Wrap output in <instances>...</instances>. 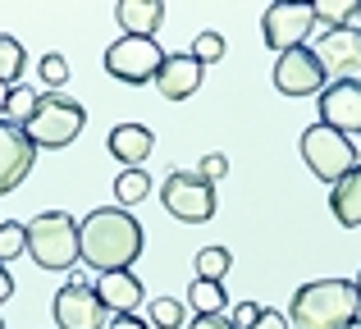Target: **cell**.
<instances>
[{
  "label": "cell",
  "instance_id": "cell-37",
  "mask_svg": "<svg viewBox=\"0 0 361 329\" xmlns=\"http://www.w3.org/2000/svg\"><path fill=\"white\" fill-rule=\"evenodd\" d=\"M348 329H361V316H357V321H353V325H348Z\"/></svg>",
  "mask_w": 361,
  "mask_h": 329
},
{
  "label": "cell",
  "instance_id": "cell-34",
  "mask_svg": "<svg viewBox=\"0 0 361 329\" xmlns=\"http://www.w3.org/2000/svg\"><path fill=\"white\" fill-rule=\"evenodd\" d=\"M9 297H14V279H9V270L0 266V306H5Z\"/></svg>",
  "mask_w": 361,
  "mask_h": 329
},
{
  "label": "cell",
  "instance_id": "cell-12",
  "mask_svg": "<svg viewBox=\"0 0 361 329\" xmlns=\"http://www.w3.org/2000/svg\"><path fill=\"white\" fill-rule=\"evenodd\" d=\"M320 124L343 133V137H361V78L329 82L320 92Z\"/></svg>",
  "mask_w": 361,
  "mask_h": 329
},
{
  "label": "cell",
  "instance_id": "cell-31",
  "mask_svg": "<svg viewBox=\"0 0 361 329\" xmlns=\"http://www.w3.org/2000/svg\"><path fill=\"white\" fill-rule=\"evenodd\" d=\"M188 329H233V321H229V316H197Z\"/></svg>",
  "mask_w": 361,
  "mask_h": 329
},
{
  "label": "cell",
  "instance_id": "cell-9",
  "mask_svg": "<svg viewBox=\"0 0 361 329\" xmlns=\"http://www.w3.org/2000/svg\"><path fill=\"white\" fill-rule=\"evenodd\" d=\"M110 321H115V316L106 311L97 288L82 284V279H69V284L55 293V325L60 329H106Z\"/></svg>",
  "mask_w": 361,
  "mask_h": 329
},
{
  "label": "cell",
  "instance_id": "cell-33",
  "mask_svg": "<svg viewBox=\"0 0 361 329\" xmlns=\"http://www.w3.org/2000/svg\"><path fill=\"white\" fill-rule=\"evenodd\" d=\"M110 329H151V325L137 321V316H115V321H110Z\"/></svg>",
  "mask_w": 361,
  "mask_h": 329
},
{
  "label": "cell",
  "instance_id": "cell-3",
  "mask_svg": "<svg viewBox=\"0 0 361 329\" xmlns=\"http://www.w3.org/2000/svg\"><path fill=\"white\" fill-rule=\"evenodd\" d=\"M27 252L42 270H73L82 261L78 220L64 211H42L37 220H27Z\"/></svg>",
  "mask_w": 361,
  "mask_h": 329
},
{
  "label": "cell",
  "instance_id": "cell-11",
  "mask_svg": "<svg viewBox=\"0 0 361 329\" xmlns=\"http://www.w3.org/2000/svg\"><path fill=\"white\" fill-rule=\"evenodd\" d=\"M274 87L283 97H320L325 92V69L311 55V46H293L274 60Z\"/></svg>",
  "mask_w": 361,
  "mask_h": 329
},
{
  "label": "cell",
  "instance_id": "cell-5",
  "mask_svg": "<svg viewBox=\"0 0 361 329\" xmlns=\"http://www.w3.org/2000/svg\"><path fill=\"white\" fill-rule=\"evenodd\" d=\"M302 161H307V169L320 178V183H329V187L361 165L353 137L334 133V128H325V124H311L307 133H302Z\"/></svg>",
  "mask_w": 361,
  "mask_h": 329
},
{
  "label": "cell",
  "instance_id": "cell-25",
  "mask_svg": "<svg viewBox=\"0 0 361 329\" xmlns=\"http://www.w3.org/2000/svg\"><path fill=\"white\" fill-rule=\"evenodd\" d=\"M229 266H233V256L224 247H202V252H197V279H215V284H224Z\"/></svg>",
  "mask_w": 361,
  "mask_h": 329
},
{
  "label": "cell",
  "instance_id": "cell-10",
  "mask_svg": "<svg viewBox=\"0 0 361 329\" xmlns=\"http://www.w3.org/2000/svg\"><path fill=\"white\" fill-rule=\"evenodd\" d=\"M311 27H316V5H298V0H279V5H270L265 18H261L265 46H274L279 55L307 42Z\"/></svg>",
  "mask_w": 361,
  "mask_h": 329
},
{
  "label": "cell",
  "instance_id": "cell-21",
  "mask_svg": "<svg viewBox=\"0 0 361 329\" xmlns=\"http://www.w3.org/2000/svg\"><path fill=\"white\" fill-rule=\"evenodd\" d=\"M23 64H27L23 42H18V37H9V32H0V82H5V87H18Z\"/></svg>",
  "mask_w": 361,
  "mask_h": 329
},
{
  "label": "cell",
  "instance_id": "cell-23",
  "mask_svg": "<svg viewBox=\"0 0 361 329\" xmlns=\"http://www.w3.org/2000/svg\"><path fill=\"white\" fill-rule=\"evenodd\" d=\"M361 0H320L316 5V23L320 27H353Z\"/></svg>",
  "mask_w": 361,
  "mask_h": 329
},
{
  "label": "cell",
  "instance_id": "cell-2",
  "mask_svg": "<svg viewBox=\"0 0 361 329\" xmlns=\"http://www.w3.org/2000/svg\"><path fill=\"white\" fill-rule=\"evenodd\" d=\"M357 316H361V302H357L353 279H316V284H302L293 293L288 325L293 329H348Z\"/></svg>",
  "mask_w": 361,
  "mask_h": 329
},
{
  "label": "cell",
  "instance_id": "cell-6",
  "mask_svg": "<svg viewBox=\"0 0 361 329\" xmlns=\"http://www.w3.org/2000/svg\"><path fill=\"white\" fill-rule=\"evenodd\" d=\"M160 201H165V211L174 220L206 224L215 215V206H220V197H215V183H206L197 169H169V178L160 183Z\"/></svg>",
  "mask_w": 361,
  "mask_h": 329
},
{
  "label": "cell",
  "instance_id": "cell-36",
  "mask_svg": "<svg viewBox=\"0 0 361 329\" xmlns=\"http://www.w3.org/2000/svg\"><path fill=\"white\" fill-rule=\"evenodd\" d=\"M353 288H357V302H361V275H357V279H353Z\"/></svg>",
  "mask_w": 361,
  "mask_h": 329
},
{
  "label": "cell",
  "instance_id": "cell-38",
  "mask_svg": "<svg viewBox=\"0 0 361 329\" xmlns=\"http://www.w3.org/2000/svg\"><path fill=\"white\" fill-rule=\"evenodd\" d=\"M0 329H5V321H0Z\"/></svg>",
  "mask_w": 361,
  "mask_h": 329
},
{
  "label": "cell",
  "instance_id": "cell-24",
  "mask_svg": "<svg viewBox=\"0 0 361 329\" xmlns=\"http://www.w3.org/2000/svg\"><path fill=\"white\" fill-rule=\"evenodd\" d=\"M147 325L178 329V325H183V302H178V297H151V302H147Z\"/></svg>",
  "mask_w": 361,
  "mask_h": 329
},
{
  "label": "cell",
  "instance_id": "cell-8",
  "mask_svg": "<svg viewBox=\"0 0 361 329\" xmlns=\"http://www.w3.org/2000/svg\"><path fill=\"white\" fill-rule=\"evenodd\" d=\"M311 55L320 60L325 78L353 82L357 73H361V27H320Z\"/></svg>",
  "mask_w": 361,
  "mask_h": 329
},
{
  "label": "cell",
  "instance_id": "cell-30",
  "mask_svg": "<svg viewBox=\"0 0 361 329\" xmlns=\"http://www.w3.org/2000/svg\"><path fill=\"white\" fill-rule=\"evenodd\" d=\"M229 321H233V329H256V321H261V306H256V302H238Z\"/></svg>",
  "mask_w": 361,
  "mask_h": 329
},
{
  "label": "cell",
  "instance_id": "cell-4",
  "mask_svg": "<svg viewBox=\"0 0 361 329\" xmlns=\"http://www.w3.org/2000/svg\"><path fill=\"white\" fill-rule=\"evenodd\" d=\"M82 124H87V110H82L78 101L60 97V92H46V97L37 101V115L27 119L23 133L37 151H60V147H69L73 137L82 133Z\"/></svg>",
  "mask_w": 361,
  "mask_h": 329
},
{
  "label": "cell",
  "instance_id": "cell-18",
  "mask_svg": "<svg viewBox=\"0 0 361 329\" xmlns=\"http://www.w3.org/2000/svg\"><path fill=\"white\" fill-rule=\"evenodd\" d=\"M329 211L343 229H361V165L329 187Z\"/></svg>",
  "mask_w": 361,
  "mask_h": 329
},
{
  "label": "cell",
  "instance_id": "cell-27",
  "mask_svg": "<svg viewBox=\"0 0 361 329\" xmlns=\"http://www.w3.org/2000/svg\"><path fill=\"white\" fill-rule=\"evenodd\" d=\"M192 60L202 64H220L224 60V37L220 32H197V42H192Z\"/></svg>",
  "mask_w": 361,
  "mask_h": 329
},
{
  "label": "cell",
  "instance_id": "cell-20",
  "mask_svg": "<svg viewBox=\"0 0 361 329\" xmlns=\"http://www.w3.org/2000/svg\"><path fill=\"white\" fill-rule=\"evenodd\" d=\"M37 92L27 87V82H18V87H9V97H5V110H0V119L5 124H14V128H27V119L37 115Z\"/></svg>",
  "mask_w": 361,
  "mask_h": 329
},
{
  "label": "cell",
  "instance_id": "cell-29",
  "mask_svg": "<svg viewBox=\"0 0 361 329\" xmlns=\"http://www.w3.org/2000/svg\"><path fill=\"white\" fill-rule=\"evenodd\" d=\"M197 174H202L206 183H220V178L229 174V161H224L220 151H211V156H202V169H197Z\"/></svg>",
  "mask_w": 361,
  "mask_h": 329
},
{
  "label": "cell",
  "instance_id": "cell-1",
  "mask_svg": "<svg viewBox=\"0 0 361 329\" xmlns=\"http://www.w3.org/2000/svg\"><path fill=\"white\" fill-rule=\"evenodd\" d=\"M78 247H82V266H92L97 275L110 270H128L147 247V233L123 206H101L78 224Z\"/></svg>",
  "mask_w": 361,
  "mask_h": 329
},
{
  "label": "cell",
  "instance_id": "cell-22",
  "mask_svg": "<svg viewBox=\"0 0 361 329\" xmlns=\"http://www.w3.org/2000/svg\"><path fill=\"white\" fill-rule=\"evenodd\" d=\"M147 192H151V174L147 169H123V174L115 178V201L128 211V206H137V201H147Z\"/></svg>",
  "mask_w": 361,
  "mask_h": 329
},
{
  "label": "cell",
  "instance_id": "cell-13",
  "mask_svg": "<svg viewBox=\"0 0 361 329\" xmlns=\"http://www.w3.org/2000/svg\"><path fill=\"white\" fill-rule=\"evenodd\" d=\"M32 161H37V147L27 142V133L0 119V197L14 192V187L23 183Z\"/></svg>",
  "mask_w": 361,
  "mask_h": 329
},
{
  "label": "cell",
  "instance_id": "cell-7",
  "mask_svg": "<svg viewBox=\"0 0 361 329\" xmlns=\"http://www.w3.org/2000/svg\"><path fill=\"white\" fill-rule=\"evenodd\" d=\"M160 64H165V51H160L156 37H119L106 51V73L128 87H142V82H156Z\"/></svg>",
  "mask_w": 361,
  "mask_h": 329
},
{
  "label": "cell",
  "instance_id": "cell-14",
  "mask_svg": "<svg viewBox=\"0 0 361 329\" xmlns=\"http://www.w3.org/2000/svg\"><path fill=\"white\" fill-rule=\"evenodd\" d=\"M92 288H97V297L106 302L110 316H137V306L147 302V288H142V279L133 270H110Z\"/></svg>",
  "mask_w": 361,
  "mask_h": 329
},
{
  "label": "cell",
  "instance_id": "cell-19",
  "mask_svg": "<svg viewBox=\"0 0 361 329\" xmlns=\"http://www.w3.org/2000/svg\"><path fill=\"white\" fill-rule=\"evenodd\" d=\"M188 302H192L197 316H224L229 311V293H224V284H215V279H197V284L188 288Z\"/></svg>",
  "mask_w": 361,
  "mask_h": 329
},
{
  "label": "cell",
  "instance_id": "cell-39",
  "mask_svg": "<svg viewBox=\"0 0 361 329\" xmlns=\"http://www.w3.org/2000/svg\"><path fill=\"white\" fill-rule=\"evenodd\" d=\"M357 18H361V9H357Z\"/></svg>",
  "mask_w": 361,
  "mask_h": 329
},
{
  "label": "cell",
  "instance_id": "cell-16",
  "mask_svg": "<svg viewBox=\"0 0 361 329\" xmlns=\"http://www.w3.org/2000/svg\"><path fill=\"white\" fill-rule=\"evenodd\" d=\"M110 156L123 165V169H147V156L151 147H156V133H151L147 124H115L106 137Z\"/></svg>",
  "mask_w": 361,
  "mask_h": 329
},
{
  "label": "cell",
  "instance_id": "cell-17",
  "mask_svg": "<svg viewBox=\"0 0 361 329\" xmlns=\"http://www.w3.org/2000/svg\"><path fill=\"white\" fill-rule=\"evenodd\" d=\"M115 18L123 37H156V27L165 23V5L160 0H123L115 5Z\"/></svg>",
  "mask_w": 361,
  "mask_h": 329
},
{
  "label": "cell",
  "instance_id": "cell-35",
  "mask_svg": "<svg viewBox=\"0 0 361 329\" xmlns=\"http://www.w3.org/2000/svg\"><path fill=\"white\" fill-rule=\"evenodd\" d=\"M5 97H9V87H5V82H0V110H5Z\"/></svg>",
  "mask_w": 361,
  "mask_h": 329
},
{
  "label": "cell",
  "instance_id": "cell-28",
  "mask_svg": "<svg viewBox=\"0 0 361 329\" xmlns=\"http://www.w3.org/2000/svg\"><path fill=\"white\" fill-rule=\"evenodd\" d=\"M37 73H42V82H46L51 92H60L64 82H69V60H64V55H42Z\"/></svg>",
  "mask_w": 361,
  "mask_h": 329
},
{
  "label": "cell",
  "instance_id": "cell-32",
  "mask_svg": "<svg viewBox=\"0 0 361 329\" xmlns=\"http://www.w3.org/2000/svg\"><path fill=\"white\" fill-rule=\"evenodd\" d=\"M256 329H288V316H283V311H265V306H261V321H256Z\"/></svg>",
  "mask_w": 361,
  "mask_h": 329
},
{
  "label": "cell",
  "instance_id": "cell-26",
  "mask_svg": "<svg viewBox=\"0 0 361 329\" xmlns=\"http://www.w3.org/2000/svg\"><path fill=\"white\" fill-rule=\"evenodd\" d=\"M18 252H27V224L0 220V266H5V261H14Z\"/></svg>",
  "mask_w": 361,
  "mask_h": 329
},
{
  "label": "cell",
  "instance_id": "cell-15",
  "mask_svg": "<svg viewBox=\"0 0 361 329\" xmlns=\"http://www.w3.org/2000/svg\"><path fill=\"white\" fill-rule=\"evenodd\" d=\"M156 87H160V97H165V101L192 97V92L202 87V64L192 60V51L165 55V64H160V73H156Z\"/></svg>",
  "mask_w": 361,
  "mask_h": 329
}]
</instances>
